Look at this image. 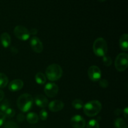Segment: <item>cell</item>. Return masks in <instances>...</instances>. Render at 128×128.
<instances>
[{"mask_svg": "<svg viewBox=\"0 0 128 128\" xmlns=\"http://www.w3.org/2000/svg\"><path fill=\"white\" fill-rule=\"evenodd\" d=\"M102 104L98 100H93L84 104V113L89 117H93L98 114L101 111Z\"/></svg>", "mask_w": 128, "mask_h": 128, "instance_id": "obj_1", "label": "cell"}, {"mask_svg": "<svg viewBox=\"0 0 128 128\" xmlns=\"http://www.w3.org/2000/svg\"><path fill=\"white\" fill-rule=\"evenodd\" d=\"M33 98L30 94L25 93L21 95L17 100V106L22 112L30 111L33 104Z\"/></svg>", "mask_w": 128, "mask_h": 128, "instance_id": "obj_2", "label": "cell"}, {"mask_svg": "<svg viewBox=\"0 0 128 128\" xmlns=\"http://www.w3.org/2000/svg\"><path fill=\"white\" fill-rule=\"evenodd\" d=\"M46 77L50 81H58L62 77V68L58 64H51L46 68Z\"/></svg>", "mask_w": 128, "mask_h": 128, "instance_id": "obj_3", "label": "cell"}, {"mask_svg": "<svg viewBox=\"0 0 128 128\" xmlns=\"http://www.w3.org/2000/svg\"><path fill=\"white\" fill-rule=\"evenodd\" d=\"M108 44L106 40L102 38H98L94 41L92 50L95 55L99 57L106 56L108 52Z\"/></svg>", "mask_w": 128, "mask_h": 128, "instance_id": "obj_4", "label": "cell"}, {"mask_svg": "<svg viewBox=\"0 0 128 128\" xmlns=\"http://www.w3.org/2000/svg\"><path fill=\"white\" fill-rule=\"evenodd\" d=\"M115 68L120 72L124 71L128 66V55L126 52H121L116 57L114 62Z\"/></svg>", "mask_w": 128, "mask_h": 128, "instance_id": "obj_5", "label": "cell"}, {"mask_svg": "<svg viewBox=\"0 0 128 128\" xmlns=\"http://www.w3.org/2000/svg\"><path fill=\"white\" fill-rule=\"evenodd\" d=\"M14 34L17 38L21 41H27L30 37L28 30L21 25L16 26L14 29Z\"/></svg>", "mask_w": 128, "mask_h": 128, "instance_id": "obj_6", "label": "cell"}, {"mask_svg": "<svg viewBox=\"0 0 128 128\" xmlns=\"http://www.w3.org/2000/svg\"><path fill=\"white\" fill-rule=\"evenodd\" d=\"M88 75L91 81L96 82L101 79V71L97 66H91L88 70Z\"/></svg>", "mask_w": 128, "mask_h": 128, "instance_id": "obj_7", "label": "cell"}, {"mask_svg": "<svg viewBox=\"0 0 128 128\" xmlns=\"http://www.w3.org/2000/svg\"><path fill=\"white\" fill-rule=\"evenodd\" d=\"M45 94L49 98H54L58 94L59 91V88L54 82H49L46 84L44 89Z\"/></svg>", "mask_w": 128, "mask_h": 128, "instance_id": "obj_8", "label": "cell"}, {"mask_svg": "<svg viewBox=\"0 0 128 128\" xmlns=\"http://www.w3.org/2000/svg\"><path fill=\"white\" fill-rule=\"evenodd\" d=\"M70 123L73 128H84L86 126L85 120L80 115H75L71 118Z\"/></svg>", "mask_w": 128, "mask_h": 128, "instance_id": "obj_9", "label": "cell"}, {"mask_svg": "<svg viewBox=\"0 0 128 128\" xmlns=\"http://www.w3.org/2000/svg\"><path fill=\"white\" fill-rule=\"evenodd\" d=\"M30 45L32 50L36 53H41L43 51V44L39 38L32 37L30 40Z\"/></svg>", "mask_w": 128, "mask_h": 128, "instance_id": "obj_10", "label": "cell"}, {"mask_svg": "<svg viewBox=\"0 0 128 128\" xmlns=\"http://www.w3.org/2000/svg\"><path fill=\"white\" fill-rule=\"evenodd\" d=\"M64 107V104L60 100H54L48 104V108L51 112H56L61 111Z\"/></svg>", "mask_w": 128, "mask_h": 128, "instance_id": "obj_11", "label": "cell"}, {"mask_svg": "<svg viewBox=\"0 0 128 128\" xmlns=\"http://www.w3.org/2000/svg\"><path fill=\"white\" fill-rule=\"evenodd\" d=\"M24 86V82L20 79H16L14 80L9 84V90L12 92L20 91L22 88Z\"/></svg>", "mask_w": 128, "mask_h": 128, "instance_id": "obj_12", "label": "cell"}, {"mask_svg": "<svg viewBox=\"0 0 128 128\" xmlns=\"http://www.w3.org/2000/svg\"><path fill=\"white\" fill-rule=\"evenodd\" d=\"M34 102L36 106H39L42 108H45L48 106V100L44 96L41 94H39L36 96L34 98Z\"/></svg>", "mask_w": 128, "mask_h": 128, "instance_id": "obj_13", "label": "cell"}, {"mask_svg": "<svg viewBox=\"0 0 128 128\" xmlns=\"http://www.w3.org/2000/svg\"><path fill=\"white\" fill-rule=\"evenodd\" d=\"M0 40L2 46L4 48H8L10 46L11 42V36L8 32H2L0 36Z\"/></svg>", "mask_w": 128, "mask_h": 128, "instance_id": "obj_14", "label": "cell"}, {"mask_svg": "<svg viewBox=\"0 0 128 128\" xmlns=\"http://www.w3.org/2000/svg\"><path fill=\"white\" fill-rule=\"evenodd\" d=\"M120 46L122 51H127L128 50V34L127 33L122 34L120 37Z\"/></svg>", "mask_w": 128, "mask_h": 128, "instance_id": "obj_15", "label": "cell"}, {"mask_svg": "<svg viewBox=\"0 0 128 128\" xmlns=\"http://www.w3.org/2000/svg\"><path fill=\"white\" fill-rule=\"evenodd\" d=\"M26 120L30 124H34L38 122L39 117L35 112H29L26 116Z\"/></svg>", "mask_w": 128, "mask_h": 128, "instance_id": "obj_16", "label": "cell"}, {"mask_svg": "<svg viewBox=\"0 0 128 128\" xmlns=\"http://www.w3.org/2000/svg\"><path fill=\"white\" fill-rule=\"evenodd\" d=\"M35 80L39 84H44L46 82V77L42 72H38L35 76Z\"/></svg>", "mask_w": 128, "mask_h": 128, "instance_id": "obj_17", "label": "cell"}, {"mask_svg": "<svg viewBox=\"0 0 128 128\" xmlns=\"http://www.w3.org/2000/svg\"><path fill=\"white\" fill-rule=\"evenodd\" d=\"M8 84V78L5 74L0 72V88H4Z\"/></svg>", "mask_w": 128, "mask_h": 128, "instance_id": "obj_18", "label": "cell"}, {"mask_svg": "<svg viewBox=\"0 0 128 128\" xmlns=\"http://www.w3.org/2000/svg\"><path fill=\"white\" fill-rule=\"evenodd\" d=\"M114 126L116 128H128L126 121L122 118H117L114 121Z\"/></svg>", "mask_w": 128, "mask_h": 128, "instance_id": "obj_19", "label": "cell"}, {"mask_svg": "<svg viewBox=\"0 0 128 128\" xmlns=\"http://www.w3.org/2000/svg\"><path fill=\"white\" fill-rule=\"evenodd\" d=\"M72 106L76 110H81L83 108L84 102L82 100L76 99L72 102Z\"/></svg>", "mask_w": 128, "mask_h": 128, "instance_id": "obj_20", "label": "cell"}, {"mask_svg": "<svg viewBox=\"0 0 128 128\" xmlns=\"http://www.w3.org/2000/svg\"><path fill=\"white\" fill-rule=\"evenodd\" d=\"M10 108V102L8 100H2V102L0 104V110L2 112H4L6 110Z\"/></svg>", "mask_w": 128, "mask_h": 128, "instance_id": "obj_21", "label": "cell"}, {"mask_svg": "<svg viewBox=\"0 0 128 128\" xmlns=\"http://www.w3.org/2000/svg\"><path fill=\"white\" fill-rule=\"evenodd\" d=\"M86 128H100V125L96 120H91L88 122Z\"/></svg>", "mask_w": 128, "mask_h": 128, "instance_id": "obj_22", "label": "cell"}, {"mask_svg": "<svg viewBox=\"0 0 128 128\" xmlns=\"http://www.w3.org/2000/svg\"><path fill=\"white\" fill-rule=\"evenodd\" d=\"M3 113L4 114L6 118H11L14 117V116L15 115V111L13 109L10 108L7 110H6Z\"/></svg>", "mask_w": 128, "mask_h": 128, "instance_id": "obj_23", "label": "cell"}, {"mask_svg": "<svg viewBox=\"0 0 128 128\" xmlns=\"http://www.w3.org/2000/svg\"><path fill=\"white\" fill-rule=\"evenodd\" d=\"M4 128H19V126L14 121H8L5 122Z\"/></svg>", "mask_w": 128, "mask_h": 128, "instance_id": "obj_24", "label": "cell"}, {"mask_svg": "<svg viewBox=\"0 0 128 128\" xmlns=\"http://www.w3.org/2000/svg\"><path fill=\"white\" fill-rule=\"evenodd\" d=\"M102 62L106 66H110L112 64V59L110 56H104L102 58Z\"/></svg>", "mask_w": 128, "mask_h": 128, "instance_id": "obj_25", "label": "cell"}, {"mask_svg": "<svg viewBox=\"0 0 128 128\" xmlns=\"http://www.w3.org/2000/svg\"><path fill=\"white\" fill-rule=\"evenodd\" d=\"M99 84L100 86L102 88H107L109 86V82L106 79H100L99 80Z\"/></svg>", "mask_w": 128, "mask_h": 128, "instance_id": "obj_26", "label": "cell"}, {"mask_svg": "<svg viewBox=\"0 0 128 128\" xmlns=\"http://www.w3.org/2000/svg\"><path fill=\"white\" fill-rule=\"evenodd\" d=\"M40 117L41 120L42 121H46L48 117V112L45 110H42L40 112Z\"/></svg>", "mask_w": 128, "mask_h": 128, "instance_id": "obj_27", "label": "cell"}, {"mask_svg": "<svg viewBox=\"0 0 128 128\" xmlns=\"http://www.w3.org/2000/svg\"><path fill=\"white\" fill-rule=\"evenodd\" d=\"M5 120H6V117H5L4 114L3 112L0 111V126H1L4 123Z\"/></svg>", "mask_w": 128, "mask_h": 128, "instance_id": "obj_28", "label": "cell"}, {"mask_svg": "<svg viewBox=\"0 0 128 128\" xmlns=\"http://www.w3.org/2000/svg\"><path fill=\"white\" fill-rule=\"evenodd\" d=\"M17 121L20 122H22L24 121L25 119V116L22 113H20L17 116Z\"/></svg>", "mask_w": 128, "mask_h": 128, "instance_id": "obj_29", "label": "cell"}, {"mask_svg": "<svg viewBox=\"0 0 128 128\" xmlns=\"http://www.w3.org/2000/svg\"><path fill=\"white\" fill-rule=\"evenodd\" d=\"M122 112H123V114L125 119H126V120H128V108H125L124 110L122 111Z\"/></svg>", "mask_w": 128, "mask_h": 128, "instance_id": "obj_30", "label": "cell"}, {"mask_svg": "<svg viewBox=\"0 0 128 128\" xmlns=\"http://www.w3.org/2000/svg\"><path fill=\"white\" fill-rule=\"evenodd\" d=\"M29 32H30V35H36L38 32V31L36 28H32L30 31H29Z\"/></svg>", "mask_w": 128, "mask_h": 128, "instance_id": "obj_31", "label": "cell"}, {"mask_svg": "<svg viewBox=\"0 0 128 128\" xmlns=\"http://www.w3.org/2000/svg\"><path fill=\"white\" fill-rule=\"evenodd\" d=\"M122 112V111L121 110V109L120 108L116 109V110H114V114L116 115V116H120Z\"/></svg>", "mask_w": 128, "mask_h": 128, "instance_id": "obj_32", "label": "cell"}, {"mask_svg": "<svg viewBox=\"0 0 128 128\" xmlns=\"http://www.w3.org/2000/svg\"><path fill=\"white\" fill-rule=\"evenodd\" d=\"M11 51L14 54H16L18 52V50L16 47H12L11 48Z\"/></svg>", "mask_w": 128, "mask_h": 128, "instance_id": "obj_33", "label": "cell"}, {"mask_svg": "<svg viewBox=\"0 0 128 128\" xmlns=\"http://www.w3.org/2000/svg\"><path fill=\"white\" fill-rule=\"evenodd\" d=\"M4 98V92H3V91L0 90V102L3 100Z\"/></svg>", "mask_w": 128, "mask_h": 128, "instance_id": "obj_34", "label": "cell"}, {"mask_svg": "<svg viewBox=\"0 0 128 128\" xmlns=\"http://www.w3.org/2000/svg\"><path fill=\"white\" fill-rule=\"evenodd\" d=\"M98 1H100V2H104L106 0H98Z\"/></svg>", "mask_w": 128, "mask_h": 128, "instance_id": "obj_35", "label": "cell"}]
</instances>
